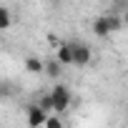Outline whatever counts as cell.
<instances>
[{
    "label": "cell",
    "mask_w": 128,
    "mask_h": 128,
    "mask_svg": "<svg viewBox=\"0 0 128 128\" xmlns=\"http://www.w3.org/2000/svg\"><path fill=\"white\" fill-rule=\"evenodd\" d=\"M45 120H48V113H45L38 103L28 108V126H30V128H40V126H45Z\"/></svg>",
    "instance_id": "4"
},
{
    "label": "cell",
    "mask_w": 128,
    "mask_h": 128,
    "mask_svg": "<svg viewBox=\"0 0 128 128\" xmlns=\"http://www.w3.org/2000/svg\"><path fill=\"white\" fill-rule=\"evenodd\" d=\"M13 25V15H10V10L5 8V5H0V30H8Z\"/></svg>",
    "instance_id": "8"
},
{
    "label": "cell",
    "mask_w": 128,
    "mask_h": 128,
    "mask_svg": "<svg viewBox=\"0 0 128 128\" xmlns=\"http://www.w3.org/2000/svg\"><path fill=\"white\" fill-rule=\"evenodd\" d=\"M38 106H40L48 116H53V113H55V110H53V98H50V93H48V96H43V98L38 100Z\"/></svg>",
    "instance_id": "9"
},
{
    "label": "cell",
    "mask_w": 128,
    "mask_h": 128,
    "mask_svg": "<svg viewBox=\"0 0 128 128\" xmlns=\"http://www.w3.org/2000/svg\"><path fill=\"white\" fill-rule=\"evenodd\" d=\"M25 70H30V73H43V70H45V63H43L40 58H25Z\"/></svg>",
    "instance_id": "6"
},
{
    "label": "cell",
    "mask_w": 128,
    "mask_h": 128,
    "mask_svg": "<svg viewBox=\"0 0 128 128\" xmlns=\"http://www.w3.org/2000/svg\"><path fill=\"white\" fill-rule=\"evenodd\" d=\"M43 128H63V120H60V116H48V120H45V126Z\"/></svg>",
    "instance_id": "10"
},
{
    "label": "cell",
    "mask_w": 128,
    "mask_h": 128,
    "mask_svg": "<svg viewBox=\"0 0 128 128\" xmlns=\"http://www.w3.org/2000/svg\"><path fill=\"white\" fill-rule=\"evenodd\" d=\"M70 50H73V66H78V68H83V66H88L90 63V48L86 45V43H80V40H70Z\"/></svg>",
    "instance_id": "3"
},
{
    "label": "cell",
    "mask_w": 128,
    "mask_h": 128,
    "mask_svg": "<svg viewBox=\"0 0 128 128\" xmlns=\"http://www.w3.org/2000/svg\"><path fill=\"white\" fill-rule=\"evenodd\" d=\"M45 73H48V76L55 80V78H60V73H63V66H60V63H58L55 58H53V60H48V63H45Z\"/></svg>",
    "instance_id": "7"
},
{
    "label": "cell",
    "mask_w": 128,
    "mask_h": 128,
    "mask_svg": "<svg viewBox=\"0 0 128 128\" xmlns=\"http://www.w3.org/2000/svg\"><path fill=\"white\" fill-rule=\"evenodd\" d=\"M120 25H123V18H118V15H100V18L93 20V35L106 38V35L116 33Z\"/></svg>",
    "instance_id": "1"
},
{
    "label": "cell",
    "mask_w": 128,
    "mask_h": 128,
    "mask_svg": "<svg viewBox=\"0 0 128 128\" xmlns=\"http://www.w3.org/2000/svg\"><path fill=\"white\" fill-rule=\"evenodd\" d=\"M55 60L60 66H73V50H70V43H63L55 53Z\"/></svg>",
    "instance_id": "5"
},
{
    "label": "cell",
    "mask_w": 128,
    "mask_h": 128,
    "mask_svg": "<svg viewBox=\"0 0 128 128\" xmlns=\"http://www.w3.org/2000/svg\"><path fill=\"white\" fill-rule=\"evenodd\" d=\"M50 98H53V110H55V116H60V113H66L68 108H70V100H73V96H70V90L66 88V86H53V90H50Z\"/></svg>",
    "instance_id": "2"
}]
</instances>
